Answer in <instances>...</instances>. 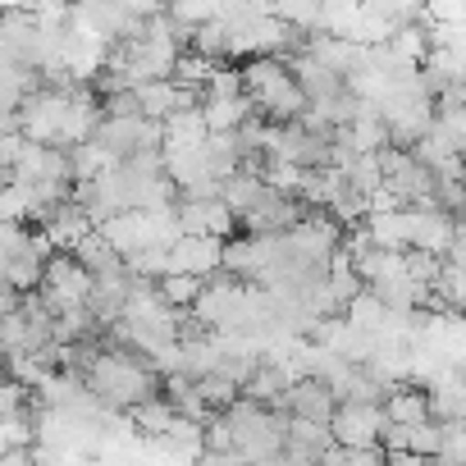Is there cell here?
Returning a JSON list of instances; mask_svg holds the SVG:
<instances>
[{"instance_id": "1", "label": "cell", "mask_w": 466, "mask_h": 466, "mask_svg": "<svg viewBox=\"0 0 466 466\" xmlns=\"http://www.w3.org/2000/svg\"><path fill=\"white\" fill-rule=\"evenodd\" d=\"M83 389L96 402H106L115 411H128L133 402L160 393V370L147 357H137V352H124V348H106L101 343V352L83 370Z\"/></svg>"}, {"instance_id": "2", "label": "cell", "mask_w": 466, "mask_h": 466, "mask_svg": "<svg viewBox=\"0 0 466 466\" xmlns=\"http://www.w3.org/2000/svg\"><path fill=\"white\" fill-rule=\"evenodd\" d=\"M238 78H243V92H248L257 119L293 124V119L307 115V101H302V92H298V83H293V74H289V65L279 56H252L238 69Z\"/></svg>"}, {"instance_id": "3", "label": "cell", "mask_w": 466, "mask_h": 466, "mask_svg": "<svg viewBox=\"0 0 466 466\" xmlns=\"http://www.w3.org/2000/svg\"><path fill=\"white\" fill-rule=\"evenodd\" d=\"M87 289H92V275H87L74 257L51 252L46 266H42V284H37L33 293H37V302H42V307L51 311V320H56L60 311L83 307V302H87Z\"/></svg>"}, {"instance_id": "4", "label": "cell", "mask_w": 466, "mask_h": 466, "mask_svg": "<svg viewBox=\"0 0 466 466\" xmlns=\"http://www.w3.org/2000/svg\"><path fill=\"white\" fill-rule=\"evenodd\" d=\"M92 142L119 165V160H133V156H147V151H160V124L142 119V115H128V119H101Z\"/></svg>"}, {"instance_id": "5", "label": "cell", "mask_w": 466, "mask_h": 466, "mask_svg": "<svg viewBox=\"0 0 466 466\" xmlns=\"http://www.w3.org/2000/svg\"><path fill=\"white\" fill-rule=\"evenodd\" d=\"M311 210H316V206H307V201H298V197H284V192L266 187L261 201H257L252 210L238 215V228L252 233V238H279V233H289L293 224H302Z\"/></svg>"}, {"instance_id": "6", "label": "cell", "mask_w": 466, "mask_h": 466, "mask_svg": "<svg viewBox=\"0 0 466 466\" xmlns=\"http://www.w3.org/2000/svg\"><path fill=\"white\" fill-rule=\"evenodd\" d=\"M325 430L339 448H380L384 411H380V402H339Z\"/></svg>"}, {"instance_id": "7", "label": "cell", "mask_w": 466, "mask_h": 466, "mask_svg": "<svg viewBox=\"0 0 466 466\" xmlns=\"http://www.w3.org/2000/svg\"><path fill=\"white\" fill-rule=\"evenodd\" d=\"M457 238H461V219H457V215H448V210H439V206L407 210V248L443 257Z\"/></svg>"}, {"instance_id": "8", "label": "cell", "mask_w": 466, "mask_h": 466, "mask_svg": "<svg viewBox=\"0 0 466 466\" xmlns=\"http://www.w3.org/2000/svg\"><path fill=\"white\" fill-rule=\"evenodd\" d=\"M219 238H206V233H178V238L165 248V275H197L206 279L210 270H219Z\"/></svg>"}, {"instance_id": "9", "label": "cell", "mask_w": 466, "mask_h": 466, "mask_svg": "<svg viewBox=\"0 0 466 466\" xmlns=\"http://www.w3.org/2000/svg\"><path fill=\"white\" fill-rule=\"evenodd\" d=\"M334 407H339V398L325 389V380H316V375H298V380L284 389V398H279V407H275V411H289V416H298V420L329 425Z\"/></svg>"}, {"instance_id": "10", "label": "cell", "mask_w": 466, "mask_h": 466, "mask_svg": "<svg viewBox=\"0 0 466 466\" xmlns=\"http://www.w3.org/2000/svg\"><path fill=\"white\" fill-rule=\"evenodd\" d=\"M174 224H178V233H206V238H219V243L238 233V219H233V210L219 197H210V201H178L174 206Z\"/></svg>"}, {"instance_id": "11", "label": "cell", "mask_w": 466, "mask_h": 466, "mask_svg": "<svg viewBox=\"0 0 466 466\" xmlns=\"http://www.w3.org/2000/svg\"><path fill=\"white\" fill-rule=\"evenodd\" d=\"M92 228H96V224H92V219L83 215V206L69 197V201H60V206L42 219V228H37V233L46 238V248H51V252H65V257H69V252L78 248V238H83V233H92Z\"/></svg>"}, {"instance_id": "12", "label": "cell", "mask_w": 466, "mask_h": 466, "mask_svg": "<svg viewBox=\"0 0 466 466\" xmlns=\"http://www.w3.org/2000/svg\"><path fill=\"white\" fill-rule=\"evenodd\" d=\"M380 411H384V420H393V425H416V420H430V393H425L420 384L402 380V384H393V389L380 398Z\"/></svg>"}, {"instance_id": "13", "label": "cell", "mask_w": 466, "mask_h": 466, "mask_svg": "<svg viewBox=\"0 0 466 466\" xmlns=\"http://www.w3.org/2000/svg\"><path fill=\"white\" fill-rule=\"evenodd\" d=\"M197 115H201L206 133H233L238 124L252 119V101H248V92H238V96H201Z\"/></svg>"}, {"instance_id": "14", "label": "cell", "mask_w": 466, "mask_h": 466, "mask_svg": "<svg viewBox=\"0 0 466 466\" xmlns=\"http://www.w3.org/2000/svg\"><path fill=\"white\" fill-rule=\"evenodd\" d=\"M293 384V375H289V366H279V361H270V357H261L257 361V370L248 375V384H243V398H252V402H261V407H279V398H284V389Z\"/></svg>"}, {"instance_id": "15", "label": "cell", "mask_w": 466, "mask_h": 466, "mask_svg": "<svg viewBox=\"0 0 466 466\" xmlns=\"http://www.w3.org/2000/svg\"><path fill=\"white\" fill-rule=\"evenodd\" d=\"M69 257H74V261H78V266H83L92 279H96V275H115V270H124V257H119V252H115L106 238H101V228L83 233L78 248H74Z\"/></svg>"}, {"instance_id": "16", "label": "cell", "mask_w": 466, "mask_h": 466, "mask_svg": "<svg viewBox=\"0 0 466 466\" xmlns=\"http://www.w3.org/2000/svg\"><path fill=\"white\" fill-rule=\"evenodd\" d=\"M37 87H42V78H37L33 69H24V65H15V60H0V110L15 115Z\"/></svg>"}, {"instance_id": "17", "label": "cell", "mask_w": 466, "mask_h": 466, "mask_svg": "<svg viewBox=\"0 0 466 466\" xmlns=\"http://www.w3.org/2000/svg\"><path fill=\"white\" fill-rule=\"evenodd\" d=\"M110 165H115V160H110L96 142H78V147H69V174H74V183H92V178H101Z\"/></svg>"}, {"instance_id": "18", "label": "cell", "mask_w": 466, "mask_h": 466, "mask_svg": "<svg viewBox=\"0 0 466 466\" xmlns=\"http://www.w3.org/2000/svg\"><path fill=\"white\" fill-rule=\"evenodd\" d=\"M275 19L298 33H320V0H270Z\"/></svg>"}, {"instance_id": "19", "label": "cell", "mask_w": 466, "mask_h": 466, "mask_svg": "<svg viewBox=\"0 0 466 466\" xmlns=\"http://www.w3.org/2000/svg\"><path fill=\"white\" fill-rule=\"evenodd\" d=\"M156 293H160L165 307L187 311V307L197 302V293H201V279H197V275H160V279H156Z\"/></svg>"}, {"instance_id": "20", "label": "cell", "mask_w": 466, "mask_h": 466, "mask_svg": "<svg viewBox=\"0 0 466 466\" xmlns=\"http://www.w3.org/2000/svg\"><path fill=\"white\" fill-rule=\"evenodd\" d=\"M402 448L407 452H420V457H434L439 452V420H416V425H402Z\"/></svg>"}, {"instance_id": "21", "label": "cell", "mask_w": 466, "mask_h": 466, "mask_svg": "<svg viewBox=\"0 0 466 466\" xmlns=\"http://www.w3.org/2000/svg\"><path fill=\"white\" fill-rule=\"evenodd\" d=\"M380 452H384V466H430V457L407 452V448H380Z\"/></svg>"}, {"instance_id": "22", "label": "cell", "mask_w": 466, "mask_h": 466, "mask_svg": "<svg viewBox=\"0 0 466 466\" xmlns=\"http://www.w3.org/2000/svg\"><path fill=\"white\" fill-rule=\"evenodd\" d=\"M0 466H37L33 448H15V452H0Z\"/></svg>"}, {"instance_id": "23", "label": "cell", "mask_w": 466, "mask_h": 466, "mask_svg": "<svg viewBox=\"0 0 466 466\" xmlns=\"http://www.w3.org/2000/svg\"><path fill=\"white\" fill-rule=\"evenodd\" d=\"M10 128H15V115H10V110H0V133H10Z\"/></svg>"}, {"instance_id": "24", "label": "cell", "mask_w": 466, "mask_h": 466, "mask_svg": "<svg viewBox=\"0 0 466 466\" xmlns=\"http://www.w3.org/2000/svg\"><path fill=\"white\" fill-rule=\"evenodd\" d=\"M430 466H461V461H452V457H430Z\"/></svg>"}]
</instances>
